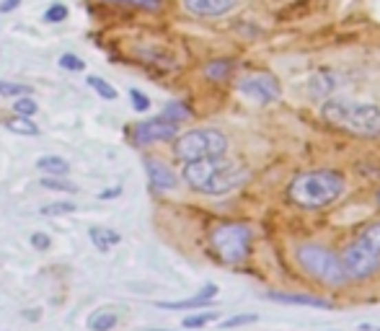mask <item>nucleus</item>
<instances>
[{
    "mask_svg": "<svg viewBox=\"0 0 380 331\" xmlns=\"http://www.w3.org/2000/svg\"><path fill=\"white\" fill-rule=\"evenodd\" d=\"M344 186H347V182L339 171H331V169L308 171L293 179L287 197H290V202L303 207V210H321V207L337 202L344 194Z\"/></svg>",
    "mask_w": 380,
    "mask_h": 331,
    "instance_id": "f257e3e1",
    "label": "nucleus"
},
{
    "mask_svg": "<svg viewBox=\"0 0 380 331\" xmlns=\"http://www.w3.org/2000/svg\"><path fill=\"white\" fill-rule=\"evenodd\" d=\"M321 114L334 127L344 129L357 138H375L380 135V107L349 101V98H326Z\"/></svg>",
    "mask_w": 380,
    "mask_h": 331,
    "instance_id": "f03ea898",
    "label": "nucleus"
},
{
    "mask_svg": "<svg viewBox=\"0 0 380 331\" xmlns=\"http://www.w3.org/2000/svg\"><path fill=\"white\" fill-rule=\"evenodd\" d=\"M297 264L303 267L308 277H313L321 285H331V288H339L349 279L347 269L341 264V257H337L331 248L321 244H303L297 246L295 251Z\"/></svg>",
    "mask_w": 380,
    "mask_h": 331,
    "instance_id": "7ed1b4c3",
    "label": "nucleus"
},
{
    "mask_svg": "<svg viewBox=\"0 0 380 331\" xmlns=\"http://www.w3.org/2000/svg\"><path fill=\"white\" fill-rule=\"evenodd\" d=\"M210 244L222 264H241L251 251V228L241 223H222L210 233Z\"/></svg>",
    "mask_w": 380,
    "mask_h": 331,
    "instance_id": "20e7f679",
    "label": "nucleus"
},
{
    "mask_svg": "<svg viewBox=\"0 0 380 331\" xmlns=\"http://www.w3.org/2000/svg\"><path fill=\"white\" fill-rule=\"evenodd\" d=\"M228 150V138L220 129H191L187 135H181L173 145L176 158L189 163V160H202V158H218L225 156Z\"/></svg>",
    "mask_w": 380,
    "mask_h": 331,
    "instance_id": "39448f33",
    "label": "nucleus"
},
{
    "mask_svg": "<svg viewBox=\"0 0 380 331\" xmlns=\"http://www.w3.org/2000/svg\"><path fill=\"white\" fill-rule=\"evenodd\" d=\"M341 264L347 269L349 277L355 279H365V277H372L375 272L380 269V254H375L372 248H368L365 244H349L341 254Z\"/></svg>",
    "mask_w": 380,
    "mask_h": 331,
    "instance_id": "423d86ee",
    "label": "nucleus"
},
{
    "mask_svg": "<svg viewBox=\"0 0 380 331\" xmlns=\"http://www.w3.org/2000/svg\"><path fill=\"white\" fill-rule=\"evenodd\" d=\"M238 91H241L246 98H251L256 104H272L279 98L282 88H279V81H277L272 73H251L241 78L238 83Z\"/></svg>",
    "mask_w": 380,
    "mask_h": 331,
    "instance_id": "0eeeda50",
    "label": "nucleus"
},
{
    "mask_svg": "<svg viewBox=\"0 0 380 331\" xmlns=\"http://www.w3.org/2000/svg\"><path fill=\"white\" fill-rule=\"evenodd\" d=\"M246 182H249V171H246L243 166H235L231 160H225L220 169L207 179V184L202 186V194L220 197V194H228V192H233V189L243 186Z\"/></svg>",
    "mask_w": 380,
    "mask_h": 331,
    "instance_id": "6e6552de",
    "label": "nucleus"
},
{
    "mask_svg": "<svg viewBox=\"0 0 380 331\" xmlns=\"http://www.w3.org/2000/svg\"><path fill=\"white\" fill-rule=\"evenodd\" d=\"M179 132V125L176 122H169V119H148V122H140L132 129V140L135 145H150V142H166V140H173Z\"/></svg>",
    "mask_w": 380,
    "mask_h": 331,
    "instance_id": "1a4fd4ad",
    "label": "nucleus"
},
{
    "mask_svg": "<svg viewBox=\"0 0 380 331\" xmlns=\"http://www.w3.org/2000/svg\"><path fill=\"white\" fill-rule=\"evenodd\" d=\"M145 171H148L150 186L158 189V192H171L179 186V176L171 171L169 166L158 158H148L145 160Z\"/></svg>",
    "mask_w": 380,
    "mask_h": 331,
    "instance_id": "9d476101",
    "label": "nucleus"
},
{
    "mask_svg": "<svg viewBox=\"0 0 380 331\" xmlns=\"http://www.w3.org/2000/svg\"><path fill=\"white\" fill-rule=\"evenodd\" d=\"M238 0H184V8L194 16H225Z\"/></svg>",
    "mask_w": 380,
    "mask_h": 331,
    "instance_id": "9b49d317",
    "label": "nucleus"
},
{
    "mask_svg": "<svg viewBox=\"0 0 380 331\" xmlns=\"http://www.w3.org/2000/svg\"><path fill=\"white\" fill-rule=\"evenodd\" d=\"M215 295H218V285H207V288H202V292H197V295H191V298H187V300H163V303H158V308H171V310L202 308V306H207Z\"/></svg>",
    "mask_w": 380,
    "mask_h": 331,
    "instance_id": "f8f14e48",
    "label": "nucleus"
},
{
    "mask_svg": "<svg viewBox=\"0 0 380 331\" xmlns=\"http://www.w3.org/2000/svg\"><path fill=\"white\" fill-rule=\"evenodd\" d=\"M266 298L275 303H285V306H308V308H324L331 310L334 306L324 298H313V295H290V292H266Z\"/></svg>",
    "mask_w": 380,
    "mask_h": 331,
    "instance_id": "ddd939ff",
    "label": "nucleus"
},
{
    "mask_svg": "<svg viewBox=\"0 0 380 331\" xmlns=\"http://www.w3.org/2000/svg\"><path fill=\"white\" fill-rule=\"evenodd\" d=\"M337 75L324 70V73H316L310 81H308V91H310V96L313 98H321V101H326L334 91H337Z\"/></svg>",
    "mask_w": 380,
    "mask_h": 331,
    "instance_id": "4468645a",
    "label": "nucleus"
},
{
    "mask_svg": "<svg viewBox=\"0 0 380 331\" xmlns=\"http://www.w3.org/2000/svg\"><path fill=\"white\" fill-rule=\"evenodd\" d=\"M88 235H91V241H94L96 251H101V254H106L112 246H116L122 241V235L116 233V231H109V228H91Z\"/></svg>",
    "mask_w": 380,
    "mask_h": 331,
    "instance_id": "2eb2a0df",
    "label": "nucleus"
},
{
    "mask_svg": "<svg viewBox=\"0 0 380 331\" xmlns=\"http://www.w3.org/2000/svg\"><path fill=\"white\" fill-rule=\"evenodd\" d=\"M36 169L44 171L47 176H67L70 171V163L60 156H42V158L36 160Z\"/></svg>",
    "mask_w": 380,
    "mask_h": 331,
    "instance_id": "dca6fc26",
    "label": "nucleus"
},
{
    "mask_svg": "<svg viewBox=\"0 0 380 331\" xmlns=\"http://www.w3.org/2000/svg\"><path fill=\"white\" fill-rule=\"evenodd\" d=\"M116 326L114 310H96L88 319V331H112Z\"/></svg>",
    "mask_w": 380,
    "mask_h": 331,
    "instance_id": "f3484780",
    "label": "nucleus"
},
{
    "mask_svg": "<svg viewBox=\"0 0 380 331\" xmlns=\"http://www.w3.org/2000/svg\"><path fill=\"white\" fill-rule=\"evenodd\" d=\"M6 129H11L16 135H26V138H36L39 135V127L32 122V117H19V114L6 122Z\"/></svg>",
    "mask_w": 380,
    "mask_h": 331,
    "instance_id": "a211bd4d",
    "label": "nucleus"
},
{
    "mask_svg": "<svg viewBox=\"0 0 380 331\" xmlns=\"http://www.w3.org/2000/svg\"><path fill=\"white\" fill-rule=\"evenodd\" d=\"M357 241H359V244H365L368 248H372L375 254H380V220L365 225V228L359 231Z\"/></svg>",
    "mask_w": 380,
    "mask_h": 331,
    "instance_id": "6ab92c4d",
    "label": "nucleus"
},
{
    "mask_svg": "<svg viewBox=\"0 0 380 331\" xmlns=\"http://www.w3.org/2000/svg\"><path fill=\"white\" fill-rule=\"evenodd\" d=\"M231 73H233V63H228V60H215V63H210L204 67V75H207L210 81H215V83L225 81Z\"/></svg>",
    "mask_w": 380,
    "mask_h": 331,
    "instance_id": "aec40b11",
    "label": "nucleus"
},
{
    "mask_svg": "<svg viewBox=\"0 0 380 331\" xmlns=\"http://www.w3.org/2000/svg\"><path fill=\"white\" fill-rule=\"evenodd\" d=\"M85 83L94 88L101 98H106V101H114L116 98V88L112 86V83H106L104 78H98V75H88V81H85Z\"/></svg>",
    "mask_w": 380,
    "mask_h": 331,
    "instance_id": "412c9836",
    "label": "nucleus"
},
{
    "mask_svg": "<svg viewBox=\"0 0 380 331\" xmlns=\"http://www.w3.org/2000/svg\"><path fill=\"white\" fill-rule=\"evenodd\" d=\"M42 186L44 189H54V192H70V194L78 192V186L70 184L67 179H63V176H44Z\"/></svg>",
    "mask_w": 380,
    "mask_h": 331,
    "instance_id": "4be33fe9",
    "label": "nucleus"
},
{
    "mask_svg": "<svg viewBox=\"0 0 380 331\" xmlns=\"http://www.w3.org/2000/svg\"><path fill=\"white\" fill-rule=\"evenodd\" d=\"M163 119H169V122H184V119H189V109L184 107V104H179V101H173V104H169V107L163 109Z\"/></svg>",
    "mask_w": 380,
    "mask_h": 331,
    "instance_id": "5701e85b",
    "label": "nucleus"
},
{
    "mask_svg": "<svg viewBox=\"0 0 380 331\" xmlns=\"http://www.w3.org/2000/svg\"><path fill=\"white\" fill-rule=\"evenodd\" d=\"M36 101L34 98H29V96H19L16 98V104H13V111L19 114V117H34L36 114Z\"/></svg>",
    "mask_w": 380,
    "mask_h": 331,
    "instance_id": "b1692460",
    "label": "nucleus"
},
{
    "mask_svg": "<svg viewBox=\"0 0 380 331\" xmlns=\"http://www.w3.org/2000/svg\"><path fill=\"white\" fill-rule=\"evenodd\" d=\"M32 88L23 83H11V81H0V96H29Z\"/></svg>",
    "mask_w": 380,
    "mask_h": 331,
    "instance_id": "393cba45",
    "label": "nucleus"
},
{
    "mask_svg": "<svg viewBox=\"0 0 380 331\" xmlns=\"http://www.w3.org/2000/svg\"><path fill=\"white\" fill-rule=\"evenodd\" d=\"M78 207H75L73 202H52V204H44L39 213L47 215V217H52V215H70L75 213Z\"/></svg>",
    "mask_w": 380,
    "mask_h": 331,
    "instance_id": "a878e982",
    "label": "nucleus"
},
{
    "mask_svg": "<svg viewBox=\"0 0 380 331\" xmlns=\"http://www.w3.org/2000/svg\"><path fill=\"white\" fill-rule=\"evenodd\" d=\"M60 67H65V70H73V73H81V70H85V63L78 57V54L65 52V54H60Z\"/></svg>",
    "mask_w": 380,
    "mask_h": 331,
    "instance_id": "bb28decb",
    "label": "nucleus"
},
{
    "mask_svg": "<svg viewBox=\"0 0 380 331\" xmlns=\"http://www.w3.org/2000/svg\"><path fill=\"white\" fill-rule=\"evenodd\" d=\"M67 19V8H65L63 3H54V6H50L47 11H44V21L47 23H60Z\"/></svg>",
    "mask_w": 380,
    "mask_h": 331,
    "instance_id": "cd10ccee",
    "label": "nucleus"
},
{
    "mask_svg": "<svg viewBox=\"0 0 380 331\" xmlns=\"http://www.w3.org/2000/svg\"><path fill=\"white\" fill-rule=\"evenodd\" d=\"M215 319H218V313L210 310V313H200V316H189V319H184V326H187V329H200V326L212 323Z\"/></svg>",
    "mask_w": 380,
    "mask_h": 331,
    "instance_id": "c85d7f7f",
    "label": "nucleus"
},
{
    "mask_svg": "<svg viewBox=\"0 0 380 331\" xmlns=\"http://www.w3.org/2000/svg\"><path fill=\"white\" fill-rule=\"evenodd\" d=\"M112 3H125V6H135L142 11H158L160 0H112Z\"/></svg>",
    "mask_w": 380,
    "mask_h": 331,
    "instance_id": "c756f323",
    "label": "nucleus"
},
{
    "mask_svg": "<svg viewBox=\"0 0 380 331\" xmlns=\"http://www.w3.org/2000/svg\"><path fill=\"white\" fill-rule=\"evenodd\" d=\"M129 98H132V107H135V111H148L150 109V98L145 96V94H140L138 88H132V91H129Z\"/></svg>",
    "mask_w": 380,
    "mask_h": 331,
    "instance_id": "7c9ffc66",
    "label": "nucleus"
},
{
    "mask_svg": "<svg viewBox=\"0 0 380 331\" xmlns=\"http://www.w3.org/2000/svg\"><path fill=\"white\" fill-rule=\"evenodd\" d=\"M32 246L36 248V251H47V248L52 246V241H50V235L47 233H34L32 235Z\"/></svg>",
    "mask_w": 380,
    "mask_h": 331,
    "instance_id": "2f4dec72",
    "label": "nucleus"
},
{
    "mask_svg": "<svg viewBox=\"0 0 380 331\" xmlns=\"http://www.w3.org/2000/svg\"><path fill=\"white\" fill-rule=\"evenodd\" d=\"M256 316H233V319L222 321V329H233V326H243V323H253Z\"/></svg>",
    "mask_w": 380,
    "mask_h": 331,
    "instance_id": "473e14b6",
    "label": "nucleus"
},
{
    "mask_svg": "<svg viewBox=\"0 0 380 331\" xmlns=\"http://www.w3.org/2000/svg\"><path fill=\"white\" fill-rule=\"evenodd\" d=\"M19 6H21V0H6V3H0V13H8Z\"/></svg>",
    "mask_w": 380,
    "mask_h": 331,
    "instance_id": "72a5a7b5",
    "label": "nucleus"
},
{
    "mask_svg": "<svg viewBox=\"0 0 380 331\" xmlns=\"http://www.w3.org/2000/svg\"><path fill=\"white\" fill-rule=\"evenodd\" d=\"M119 194H122V186H114V189H109V192L98 194V200H114V197H119Z\"/></svg>",
    "mask_w": 380,
    "mask_h": 331,
    "instance_id": "f704fd0d",
    "label": "nucleus"
},
{
    "mask_svg": "<svg viewBox=\"0 0 380 331\" xmlns=\"http://www.w3.org/2000/svg\"><path fill=\"white\" fill-rule=\"evenodd\" d=\"M148 331H169V329H148Z\"/></svg>",
    "mask_w": 380,
    "mask_h": 331,
    "instance_id": "c9c22d12",
    "label": "nucleus"
},
{
    "mask_svg": "<svg viewBox=\"0 0 380 331\" xmlns=\"http://www.w3.org/2000/svg\"><path fill=\"white\" fill-rule=\"evenodd\" d=\"M378 204H380V192H378Z\"/></svg>",
    "mask_w": 380,
    "mask_h": 331,
    "instance_id": "e433bc0d",
    "label": "nucleus"
}]
</instances>
